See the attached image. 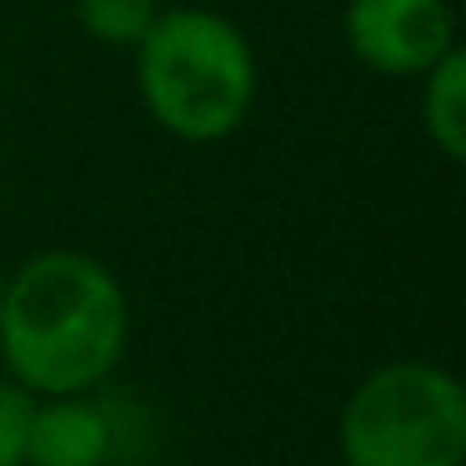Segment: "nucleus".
Here are the masks:
<instances>
[{"label":"nucleus","instance_id":"f257e3e1","mask_svg":"<svg viewBox=\"0 0 466 466\" xmlns=\"http://www.w3.org/2000/svg\"><path fill=\"white\" fill-rule=\"evenodd\" d=\"M131 306L96 256L35 251L0 281V361L31 396H86L121 366Z\"/></svg>","mask_w":466,"mask_h":466},{"label":"nucleus","instance_id":"f03ea898","mask_svg":"<svg viewBox=\"0 0 466 466\" xmlns=\"http://www.w3.org/2000/svg\"><path fill=\"white\" fill-rule=\"evenodd\" d=\"M131 61L146 116L186 146L236 136L261 91L246 31L211 5H161L156 25L131 46Z\"/></svg>","mask_w":466,"mask_h":466},{"label":"nucleus","instance_id":"7ed1b4c3","mask_svg":"<svg viewBox=\"0 0 466 466\" xmlns=\"http://www.w3.org/2000/svg\"><path fill=\"white\" fill-rule=\"evenodd\" d=\"M336 446L346 466H461L466 386L436 361H386L346 396Z\"/></svg>","mask_w":466,"mask_h":466},{"label":"nucleus","instance_id":"20e7f679","mask_svg":"<svg viewBox=\"0 0 466 466\" xmlns=\"http://www.w3.org/2000/svg\"><path fill=\"white\" fill-rule=\"evenodd\" d=\"M341 35L356 66L391 81H416L461 46L451 0H346Z\"/></svg>","mask_w":466,"mask_h":466},{"label":"nucleus","instance_id":"39448f33","mask_svg":"<svg viewBox=\"0 0 466 466\" xmlns=\"http://www.w3.org/2000/svg\"><path fill=\"white\" fill-rule=\"evenodd\" d=\"M116 451V421L86 396H35L25 421L21 466H106Z\"/></svg>","mask_w":466,"mask_h":466},{"label":"nucleus","instance_id":"423d86ee","mask_svg":"<svg viewBox=\"0 0 466 466\" xmlns=\"http://www.w3.org/2000/svg\"><path fill=\"white\" fill-rule=\"evenodd\" d=\"M421 96H416V116H421L426 141L446 161H466V51H446L431 71L416 76Z\"/></svg>","mask_w":466,"mask_h":466},{"label":"nucleus","instance_id":"0eeeda50","mask_svg":"<svg viewBox=\"0 0 466 466\" xmlns=\"http://www.w3.org/2000/svg\"><path fill=\"white\" fill-rule=\"evenodd\" d=\"M161 15V0H76V21L96 46L131 51Z\"/></svg>","mask_w":466,"mask_h":466},{"label":"nucleus","instance_id":"6e6552de","mask_svg":"<svg viewBox=\"0 0 466 466\" xmlns=\"http://www.w3.org/2000/svg\"><path fill=\"white\" fill-rule=\"evenodd\" d=\"M35 396L21 381L0 376V466H21L25 451V421H31Z\"/></svg>","mask_w":466,"mask_h":466},{"label":"nucleus","instance_id":"1a4fd4ad","mask_svg":"<svg viewBox=\"0 0 466 466\" xmlns=\"http://www.w3.org/2000/svg\"><path fill=\"white\" fill-rule=\"evenodd\" d=\"M0 281H5V276H0Z\"/></svg>","mask_w":466,"mask_h":466}]
</instances>
